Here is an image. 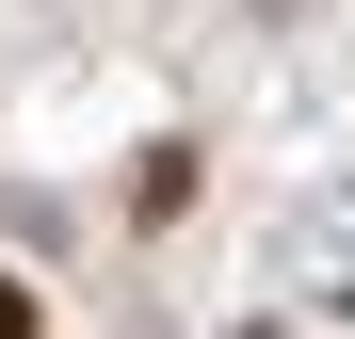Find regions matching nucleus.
I'll list each match as a JSON object with an SVG mask.
<instances>
[{
  "label": "nucleus",
  "mask_w": 355,
  "mask_h": 339,
  "mask_svg": "<svg viewBox=\"0 0 355 339\" xmlns=\"http://www.w3.org/2000/svg\"><path fill=\"white\" fill-rule=\"evenodd\" d=\"M0 339H33V291H17V275H0Z\"/></svg>",
  "instance_id": "f257e3e1"
}]
</instances>
